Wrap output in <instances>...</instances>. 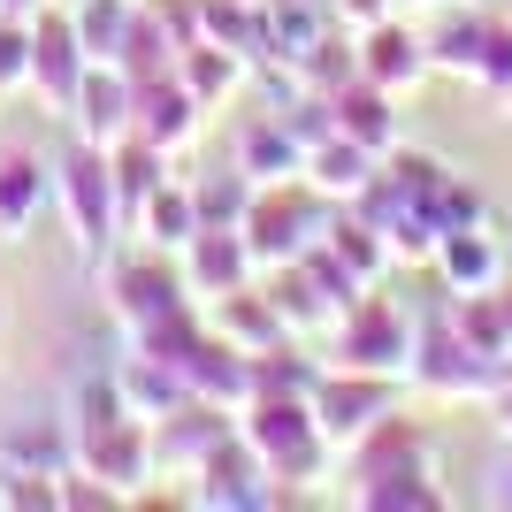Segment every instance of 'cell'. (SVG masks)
Segmentation results:
<instances>
[{
  "instance_id": "obj_4",
  "label": "cell",
  "mask_w": 512,
  "mask_h": 512,
  "mask_svg": "<svg viewBox=\"0 0 512 512\" xmlns=\"http://www.w3.org/2000/svg\"><path fill=\"white\" fill-rule=\"evenodd\" d=\"M199 230H207L199 222V192H184V184H153L146 192V237L153 245H192Z\"/></svg>"
},
{
  "instance_id": "obj_3",
  "label": "cell",
  "mask_w": 512,
  "mask_h": 512,
  "mask_svg": "<svg viewBox=\"0 0 512 512\" xmlns=\"http://www.w3.org/2000/svg\"><path fill=\"white\" fill-rule=\"evenodd\" d=\"M39 199H46V169H39V153H0V237L31 230Z\"/></svg>"
},
{
  "instance_id": "obj_5",
  "label": "cell",
  "mask_w": 512,
  "mask_h": 512,
  "mask_svg": "<svg viewBox=\"0 0 512 512\" xmlns=\"http://www.w3.org/2000/svg\"><path fill=\"white\" fill-rule=\"evenodd\" d=\"M237 276H245V245H237V230H222V237L199 230L192 237V283L214 291V283H237Z\"/></svg>"
},
{
  "instance_id": "obj_1",
  "label": "cell",
  "mask_w": 512,
  "mask_h": 512,
  "mask_svg": "<svg viewBox=\"0 0 512 512\" xmlns=\"http://www.w3.org/2000/svg\"><path fill=\"white\" fill-rule=\"evenodd\" d=\"M130 107H138V85L107 62V69H85V77H77L69 115H77V130H85V146H115V138L130 130Z\"/></svg>"
},
{
  "instance_id": "obj_2",
  "label": "cell",
  "mask_w": 512,
  "mask_h": 512,
  "mask_svg": "<svg viewBox=\"0 0 512 512\" xmlns=\"http://www.w3.org/2000/svg\"><path fill=\"white\" fill-rule=\"evenodd\" d=\"M62 199H69L77 237L100 245V237H107V199H115V184H107V146H77L62 161Z\"/></svg>"
}]
</instances>
